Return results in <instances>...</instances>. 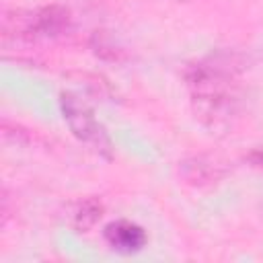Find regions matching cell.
<instances>
[{"instance_id": "cell-2", "label": "cell", "mask_w": 263, "mask_h": 263, "mask_svg": "<svg viewBox=\"0 0 263 263\" xmlns=\"http://www.w3.org/2000/svg\"><path fill=\"white\" fill-rule=\"evenodd\" d=\"M70 25V14L64 6H43L39 10H14L2 21L4 37L14 39H37L58 37Z\"/></svg>"}, {"instance_id": "cell-5", "label": "cell", "mask_w": 263, "mask_h": 263, "mask_svg": "<svg viewBox=\"0 0 263 263\" xmlns=\"http://www.w3.org/2000/svg\"><path fill=\"white\" fill-rule=\"evenodd\" d=\"M181 173L189 183H195V185L212 183V181H216L224 175L220 162H216L212 158H205V156H195V158L185 160L181 164Z\"/></svg>"}, {"instance_id": "cell-7", "label": "cell", "mask_w": 263, "mask_h": 263, "mask_svg": "<svg viewBox=\"0 0 263 263\" xmlns=\"http://www.w3.org/2000/svg\"><path fill=\"white\" fill-rule=\"evenodd\" d=\"M247 160H249L253 166H259V168H263V148H257V150H253V152L247 156Z\"/></svg>"}, {"instance_id": "cell-6", "label": "cell", "mask_w": 263, "mask_h": 263, "mask_svg": "<svg viewBox=\"0 0 263 263\" xmlns=\"http://www.w3.org/2000/svg\"><path fill=\"white\" fill-rule=\"evenodd\" d=\"M101 214H103V203H101L99 199L88 197V199L76 203V210H74V214H72V222H74V226H76L78 230L86 232V230H90V228L99 222Z\"/></svg>"}, {"instance_id": "cell-3", "label": "cell", "mask_w": 263, "mask_h": 263, "mask_svg": "<svg viewBox=\"0 0 263 263\" xmlns=\"http://www.w3.org/2000/svg\"><path fill=\"white\" fill-rule=\"evenodd\" d=\"M60 105H62L64 119H66L68 127L72 129V134L82 144L92 148L97 154H101L105 158H111V154H113L111 138L107 136L105 127L97 121V117L92 115L88 105L84 101H80L78 97H74L72 92H64L62 99H60Z\"/></svg>"}, {"instance_id": "cell-1", "label": "cell", "mask_w": 263, "mask_h": 263, "mask_svg": "<svg viewBox=\"0 0 263 263\" xmlns=\"http://www.w3.org/2000/svg\"><path fill=\"white\" fill-rule=\"evenodd\" d=\"M218 60L197 64L189 70L187 82L191 86L193 101L203 119L216 123L230 115L236 103V90L232 80V68H226Z\"/></svg>"}, {"instance_id": "cell-4", "label": "cell", "mask_w": 263, "mask_h": 263, "mask_svg": "<svg viewBox=\"0 0 263 263\" xmlns=\"http://www.w3.org/2000/svg\"><path fill=\"white\" fill-rule=\"evenodd\" d=\"M105 240L117 253L132 255L138 253L146 245V232L142 226L129 220H117L105 226Z\"/></svg>"}]
</instances>
